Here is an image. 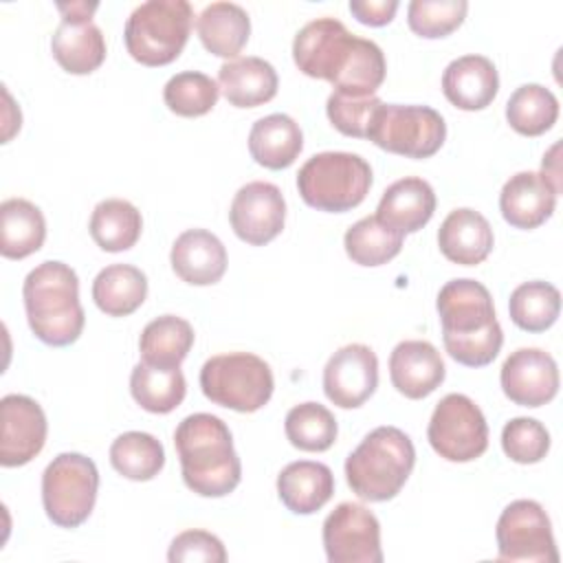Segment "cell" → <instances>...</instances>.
<instances>
[{
    "instance_id": "obj_34",
    "label": "cell",
    "mask_w": 563,
    "mask_h": 563,
    "mask_svg": "<svg viewBox=\"0 0 563 563\" xmlns=\"http://www.w3.org/2000/svg\"><path fill=\"white\" fill-rule=\"evenodd\" d=\"M405 233L387 227L374 216L354 222L343 238L347 257L358 266H380L394 260L402 249Z\"/></svg>"
},
{
    "instance_id": "obj_18",
    "label": "cell",
    "mask_w": 563,
    "mask_h": 563,
    "mask_svg": "<svg viewBox=\"0 0 563 563\" xmlns=\"http://www.w3.org/2000/svg\"><path fill=\"white\" fill-rule=\"evenodd\" d=\"M501 389L521 407H541L559 391L556 361L541 347H519L501 365Z\"/></svg>"
},
{
    "instance_id": "obj_37",
    "label": "cell",
    "mask_w": 563,
    "mask_h": 563,
    "mask_svg": "<svg viewBox=\"0 0 563 563\" xmlns=\"http://www.w3.org/2000/svg\"><path fill=\"white\" fill-rule=\"evenodd\" d=\"M508 312L517 328L526 332H543L561 312V292L550 282H523L510 292Z\"/></svg>"
},
{
    "instance_id": "obj_38",
    "label": "cell",
    "mask_w": 563,
    "mask_h": 563,
    "mask_svg": "<svg viewBox=\"0 0 563 563\" xmlns=\"http://www.w3.org/2000/svg\"><path fill=\"white\" fill-rule=\"evenodd\" d=\"M284 431L295 449L321 453L334 444L339 427L328 407L319 402H301L286 413Z\"/></svg>"
},
{
    "instance_id": "obj_1",
    "label": "cell",
    "mask_w": 563,
    "mask_h": 563,
    "mask_svg": "<svg viewBox=\"0 0 563 563\" xmlns=\"http://www.w3.org/2000/svg\"><path fill=\"white\" fill-rule=\"evenodd\" d=\"M449 356L466 367L493 363L504 343L488 288L471 277L446 282L435 299Z\"/></svg>"
},
{
    "instance_id": "obj_41",
    "label": "cell",
    "mask_w": 563,
    "mask_h": 563,
    "mask_svg": "<svg viewBox=\"0 0 563 563\" xmlns=\"http://www.w3.org/2000/svg\"><path fill=\"white\" fill-rule=\"evenodd\" d=\"M380 106L383 101L376 95L356 97V95L332 90V95L325 101V114L341 134L354 136V139H367Z\"/></svg>"
},
{
    "instance_id": "obj_30",
    "label": "cell",
    "mask_w": 563,
    "mask_h": 563,
    "mask_svg": "<svg viewBox=\"0 0 563 563\" xmlns=\"http://www.w3.org/2000/svg\"><path fill=\"white\" fill-rule=\"evenodd\" d=\"M147 297V277L132 264H110L92 279V299L108 317H128Z\"/></svg>"
},
{
    "instance_id": "obj_39",
    "label": "cell",
    "mask_w": 563,
    "mask_h": 563,
    "mask_svg": "<svg viewBox=\"0 0 563 563\" xmlns=\"http://www.w3.org/2000/svg\"><path fill=\"white\" fill-rule=\"evenodd\" d=\"M220 95V86L205 73L183 70L163 88L165 106L178 117H202L213 110Z\"/></svg>"
},
{
    "instance_id": "obj_7",
    "label": "cell",
    "mask_w": 563,
    "mask_h": 563,
    "mask_svg": "<svg viewBox=\"0 0 563 563\" xmlns=\"http://www.w3.org/2000/svg\"><path fill=\"white\" fill-rule=\"evenodd\" d=\"M200 389L220 407L253 413L271 400L275 380L268 363L257 354L229 352L205 361Z\"/></svg>"
},
{
    "instance_id": "obj_5",
    "label": "cell",
    "mask_w": 563,
    "mask_h": 563,
    "mask_svg": "<svg viewBox=\"0 0 563 563\" xmlns=\"http://www.w3.org/2000/svg\"><path fill=\"white\" fill-rule=\"evenodd\" d=\"M372 187L369 163L352 152H319L297 174L301 200L319 211L343 213L358 207Z\"/></svg>"
},
{
    "instance_id": "obj_14",
    "label": "cell",
    "mask_w": 563,
    "mask_h": 563,
    "mask_svg": "<svg viewBox=\"0 0 563 563\" xmlns=\"http://www.w3.org/2000/svg\"><path fill=\"white\" fill-rule=\"evenodd\" d=\"M62 22L51 35L55 62L70 75H90L106 59V40L101 29L90 20L97 2L57 4Z\"/></svg>"
},
{
    "instance_id": "obj_28",
    "label": "cell",
    "mask_w": 563,
    "mask_h": 563,
    "mask_svg": "<svg viewBox=\"0 0 563 563\" xmlns=\"http://www.w3.org/2000/svg\"><path fill=\"white\" fill-rule=\"evenodd\" d=\"M196 31L211 55L235 57L249 42L251 20L246 9L235 2H211L200 11Z\"/></svg>"
},
{
    "instance_id": "obj_20",
    "label": "cell",
    "mask_w": 563,
    "mask_h": 563,
    "mask_svg": "<svg viewBox=\"0 0 563 563\" xmlns=\"http://www.w3.org/2000/svg\"><path fill=\"white\" fill-rule=\"evenodd\" d=\"M556 196L539 172H517L499 191V211L515 229H537L554 213Z\"/></svg>"
},
{
    "instance_id": "obj_42",
    "label": "cell",
    "mask_w": 563,
    "mask_h": 563,
    "mask_svg": "<svg viewBox=\"0 0 563 563\" xmlns=\"http://www.w3.org/2000/svg\"><path fill=\"white\" fill-rule=\"evenodd\" d=\"M501 449L517 464H537L550 451V433L534 418H512L501 429Z\"/></svg>"
},
{
    "instance_id": "obj_44",
    "label": "cell",
    "mask_w": 563,
    "mask_h": 563,
    "mask_svg": "<svg viewBox=\"0 0 563 563\" xmlns=\"http://www.w3.org/2000/svg\"><path fill=\"white\" fill-rule=\"evenodd\" d=\"M352 15L367 26L389 24L398 11L396 0H350Z\"/></svg>"
},
{
    "instance_id": "obj_22",
    "label": "cell",
    "mask_w": 563,
    "mask_h": 563,
    "mask_svg": "<svg viewBox=\"0 0 563 563\" xmlns=\"http://www.w3.org/2000/svg\"><path fill=\"white\" fill-rule=\"evenodd\" d=\"M499 90L495 64L484 55H462L442 73V92L460 110H484L493 103Z\"/></svg>"
},
{
    "instance_id": "obj_40",
    "label": "cell",
    "mask_w": 563,
    "mask_h": 563,
    "mask_svg": "<svg viewBox=\"0 0 563 563\" xmlns=\"http://www.w3.org/2000/svg\"><path fill=\"white\" fill-rule=\"evenodd\" d=\"M466 0H411L407 7L409 29L427 40L446 37L466 18Z\"/></svg>"
},
{
    "instance_id": "obj_35",
    "label": "cell",
    "mask_w": 563,
    "mask_h": 563,
    "mask_svg": "<svg viewBox=\"0 0 563 563\" xmlns=\"http://www.w3.org/2000/svg\"><path fill=\"white\" fill-rule=\"evenodd\" d=\"M110 464L132 482H147L163 471L165 449L152 433L125 431L110 444Z\"/></svg>"
},
{
    "instance_id": "obj_33",
    "label": "cell",
    "mask_w": 563,
    "mask_h": 563,
    "mask_svg": "<svg viewBox=\"0 0 563 563\" xmlns=\"http://www.w3.org/2000/svg\"><path fill=\"white\" fill-rule=\"evenodd\" d=\"M130 394L145 411L169 413L183 402L187 383L180 367H156L141 361L130 374Z\"/></svg>"
},
{
    "instance_id": "obj_43",
    "label": "cell",
    "mask_w": 563,
    "mask_h": 563,
    "mask_svg": "<svg viewBox=\"0 0 563 563\" xmlns=\"http://www.w3.org/2000/svg\"><path fill=\"white\" fill-rule=\"evenodd\" d=\"M167 559L169 563H224L227 550L222 541L207 530H185L174 537Z\"/></svg>"
},
{
    "instance_id": "obj_27",
    "label": "cell",
    "mask_w": 563,
    "mask_h": 563,
    "mask_svg": "<svg viewBox=\"0 0 563 563\" xmlns=\"http://www.w3.org/2000/svg\"><path fill=\"white\" fill-rule=\"evenodd\" d=\"M303 147L299 123L284 114L273 112L253 123L249 132V152L253 161L266 169L290 167Z\"/></svg>"
},
{
    "instance_id": "obj_10",
    "label": "cell",
    "mask_w": 563,
    "mask_h": 563,
    "mask_svg": "<svg viewBox=\"0 0 563 563\" xmlns=\"http://www.w3.org/2000/svg\"><path fill=\"white\" fill-rule=\"evenodd\" d=\"M427 438L449 462H471L488 449V424L482 409L464 394H446L433 409Z\"/></svg>"
},
{
    "instance_id": "obj_31",
    "label": "cell",
    "mask_w": 563,
    "mask_h": 563,
    "mask_svg": "<svg viewBox=\"0 0 563 563\" xmlns=\"http://www.w3.org/2000/svg\"><path fill=\"white\" fill-rule=\"evenodd\" d=\"M194 328L187 319L163 314L150 321L139 339L141 361L156 367H180L194 345Z\"/></svg>"
},
{
    "instance_id": "obj_24",
    "label": "cell",
    "mask_w": 563,
    "mask_h": 563,
    "mask_svg": "<svg viewBox=\"0 0 563 563\" xmlns=\"http://www.w3.org/2000/svg\"><path fill=\"white\" fill-rule=\"evenodd\" d=\"M435 211L433 187L418 176H407L391 183L378 202L376 218L400 233L420 231Z\"/></svg>"
},
{
    "instance_id": "obj_21",
    "label": "cell",
    "mask_w": 563,
    "mask_h": 563,
    "mask_svg": "<svg viewBox=\"0 0 563 563\" xmlns=\"http://www.w3.org/2000/svg\"><path fill=\"white\" fill-rule=\"evenodd\" d=\"M169 262L183 282L211 286L218 284L227 271V249L211 231L187 229L174 240Z\"/></svg>"
},
{
    "instance_id": "obj_13",
    "label": "cell",
    "mask_w": 563,
    "mask_h": 563,
    "mask_svg": "<svg viewBox=\"0 0 563 563\" xmlns=\"http://www.w3.org/2000/svg\"><path fill=\"white\" fill-rule=\"evenodd\" d=\"M323 548L330 563H380V523L363 504L343 501L323 521Z\"/></svg>"
},
{
    "instance_id": "obj_6",
    "label": "cell",
    "mask_w": 563,
    "mask_h": 563,
    "mask_svg": "<svg viewBox=\"0 0 563 563\" xmlns=\"http://www.w3.org/2000/svg\"><path fill=\"white\" fill-rule=\"evenodd\" d=\"M194 22L187 0H147L125 20L123 42L143 66L172 64L185 48Z\"/></svg>"
},
{
    "instance_id": "obj_9",
    "label": "cell",
    "mask_w": 563,
    "mask_h": 563,
    "mask_svg": "<svg viewBox=\"0 0 563 563\" xmlns=\"http://www.w3.org/2000/svg\"><path fill=\"white\" fill-rule=\"evenodd\" d=\"M367 139L391 154L429 158L442 147L446 139V123L431 106L383 103Z\"/></svg>"
},
{
    "instance_id": "obj_16",
    "label": "cell",
    "mask_w": 563,
    "mask_h": 563,
    "mask_svg": "<svg viewBox=\"0 0 563 563\" xmlns=\"http://www.w3.org/2000/svg\"><path fill=\"white\" fill-rule=\"evenodd\" d=\"M378 358L369 345L339 347L323 367V391L341 409H356L376 391Z\"/></svg>"
},
{
    "instance_id": "obj_4",
    "label": "cell",
    "mask_w": 563,
    "mask_h": 563,
    "mask_svg": "<svg viewBox=\"0 0 563 563\" xmlns=\"http://www.w3.org/2000/svg\"><path fill=\"white\" fill-rule=\"evenodd\" d=\"M416 464L411 438L398 427H376L345 460V479L363 501L394 499Z\"/></svg>"
},
{
    "instance_id": "obj_36",
    "label": "cell",
    "mask_w": 563,
    "mask_h": 563,
    "mask_svg": "<svg viewBox=\"0 0 563 563\" xmlns=\"http://www.w3.org/2000/svg\"><path fill=\"white\" fill-rule=\"evenodd\" d=\"M506 119L515 132L523 136H539L556 123L559 99L541 84H523L510 95L506 103Z\"/></svg>"
},
{
    "instance_id": "obj_2",
    "label": "cell",
    "mask_w": 563,
    "mask_h": 563,
    "mask_svg": "<svg viewBox=\"0 0 563 563\" xmlns=\"http://www.w3.org/2000/svg\"><path fill=\"white\" fill-rule=\"evenodd\" d=\"M183 482L200 497H224L242 479V464L227 422L211 413H191L174 431Z\"/></svg>"
},
{
    "instance_id": "obj_25",
    "label": "cell",
    "mask_w": 563,
    "mask_h": 563,
    "mask_svg": "<svg viewBox=\"0 0 563 563\" xmlns=\"http://www.w3.org/2000/svg\"><path fill=\"white\" fill-rule=\"evenodd\" d=\"M218 86L235 108H257L277 95V73L271 62L249 55L224 62L218 70Z\"/></svg>"
},
{
    "instance_id": "obj_26",
    "label": "cell",
    "mask_w": 563,
    "mask_h": 563,
    "mask_svg": "<svg viewBox=\"0 0 563 563\" xmlns=\"http://www.w3.org/2000/svg\"><path fill=\"white\" fill-rule=\"evenodd\" d=\"M277 495L290 512L312 515L334 495V475L323 462H290L277 475Z\"/></svg>"
},
{
    "instance_id": "obj_19",
    "label": "cell",
    "mask_w": 563,
    "mask_h": 563,
    "mask_svg": "<svg viewBox=\"0 0 563 563\" xmlns=\"http://www.w3.org/2000/svg\"><path fill=\"white\" fill-rule=\"evenodd\" d=\"M446 376L444 361L433 343L409 339L400 341L389 354L391 385L411 400L433 394Z\"/></svg>"
},
{
    "instance_id": "obj_45",
    "label": "cell",
    "mask_w": 563,
    "mask_h": 563,
    "mask_svg": "<svg viewBox=\"0 0 563 563\" xmlns=\"http://www.w3.org/2000/svg\"><path fill=\"white\" fill-rule=\"evenodd\" d=\"M559 152H561V143H554L543 154V161H541V176L554 187L556 194H561V158H559Z\"/></svg>"
},
{
    "instance_id": "obj_29",
    "label": "cell",
    "mask_w": 563,
    "mask_h": 563,
    "mask_svg": "<svg viewBox=\"0 0 563 563\" xmlns=\"http://www.w3.org/2000/svg\"><path fill=\"white\" fill-rule=\"evenodd\" d=\"M46 220L40 207L26 198H7L0 205V253L7 260H24L42 249Z\"/></svg>"
},
{
    "instance_id": "obj_8",
    "label": "cell",
    "mask_w": 563,
    "mask_h": 563,
    "mask_svg": "<svg viewBox=\"0 0 563 563\" xmlns=\"http://www.w3.org/2000/svg\"><path fill=\"white\" fill-rule=\"evenodd\" d=\"M99 471L81 453H59L42 473V506L59 528L81 526L97 501Z\"/></svg>"
},
{
    "instance_id": "obj_17",
    "label": "cell",
    "mask_w": 563,
    "mask_h": 563,
    "mask_svg": "<svg viewBox=\"0 0 563 563\" xmlns=\"http://www.w3.org/2000/svg\"><path fill=\"white\" fill-rule=\"evenodd\" d=\"M2 433H0V464H29L46 442V416L37 400L24 394H7L0 400Z\"/></svg>"
},
{
    "instance_id": "obj_12",
    "label": "cell",
    "mask_w": 563,
    "mask_h": 563,
    "mask_svg": "<svg viewBox=\"0 0 563 563\" xmlns=\"http://www.w3.org/2000/svg\"><path fill=\"white\" fill-rule=\"evenodd\" d=\"M358 35L336 18H317L303 24L292 40V59L297 68L312 77L325 79L332 86L350 64Z\"/></svg>"
},
{
    "instance_id": "obj_32",
    "label": "cell",
    "mask_w": 563,
    "mask_h": 563,
    "mask_svg": "<svg viewBox=\"0 0 563 563\" xmlns=\"http://www.w3.org/2000/svg\"><path fill=\"white\" fill-rule=\"evenodd\" d=\"M88 229L99 249L108 253H121L139 242L143 218L130 200L106 198L92 209Z\"/></svg>"
},
{
    "instance_id": "obj_11",
    "label": "cell",
    "mask_w": 563,
    "mask_h": 563,
    "mask_svg": "<svg viewBox=\"0 0 563 563\" xmlns=\"http://www.w3.org/2000/svg\"><path fill=\"white\" fill-rule=\"evenodd\" d=\"M495 537L499 561H559L550 517L543 510V506L534 499L510 501L497 519Z\"/></svg>"
},
{
    "instance_id": "obj_23",
    "label": "cell",
    "mask_w": 563,
    "mask_h": 563,
    "mask_svg": "<svg viewBox=\"0 0 563 563\" xmlns=\"http://www.w3.org/2000/svg\"><path fill=\"white\" fill-rule=\"evenodd\" d=\"M493 229L488 220L471 209H453L438 229V246L442 255L462 266L482 264L493 251Z\"/></svg>"
},
{
    "instance_id": "obj_15",
    "label": "cell",
    "mask_w": 563,
    "mask_h": 563,
    "mask_svg": "<svg viewBox=\"0 0 563 563\" xmlns=\"http://www.w3.org/2000/svg\"><path fill=\"white\" fill-rule=\"evenodd\" d=\"M229 220L233 233L246 244H268L282 233L286 220V200L282 189L266 180L246 183L231 200Z\"/></svg>"
},
{
    "instance_id": "obj_3",
    "label": "cell",
    "mask_w": 563,
    "mask_h": 563,
    "mask_svg": "<svg viewBox=\"0 0 563 563\" xmlns=\"http://www.w3.org/2000/svg\"><path fill=\"white\" fill-rule=\"evenodd\" d=\"M31 332L46 345L64 347L79 339L86 314L79 303L77 273L57 260L37 264L22 284Z\"/></svg>"
}]
</instances>
